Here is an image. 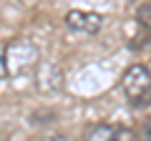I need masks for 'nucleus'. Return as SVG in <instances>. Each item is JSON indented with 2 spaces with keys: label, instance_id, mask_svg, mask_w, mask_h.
<instances>
[{
  "label": "nucleus",
  "instance_id": "nucleus-1",
  "mask_svg": "<svg viewBox=\"0 0 151 141\" xmlns=\"http://www.w3.org/2000/svg\"><path fill=\"white\" fill-rule=\"evenodd\" d=\"M121 88H124L126 98L134 106H149V91H151V73L149 65L144 63H134L126 68L124 78H121Z\"/></svg>",
  "mask_w": 151,
  "mask_h": 141
},
{
  "label": "nucleus",
  "instance_id": "nucleus-2",
  "mask_svg": "<svg viewBox=\"0 0 151 141\" xmlns=\"http://www.w3.org/2000/svg\"><path fill=\"white\" fill-rule=\"evenodd\" d=\"M65 25L70 30L81 33V35H96L103 28V18L98 13H91V10H70L65 15Z\"/></svg>",
  "mask_w": 151,
  "mask_h": 141
},
{
  "label": "nucleus",
  "instance_id": "nucleus-3",
  "mask_svg": "<svg viewBox=\"0 0 151 141\" xmlns=\"http://www.w3.org/2000/svg\"><path fill=\"white\" fill-rule=\"evenodd\" d=\"M60 78H63L60 68L55 63H50V60H45V63L40 65V70H38V86L45 88V91H55V88L60 86Z\"/></svg>",
  "mask_w": 151,
  "mask_h": 141
},
{
  "label": "nucleus",
  "instance_id": "nucleus-4",
  "mask_svg": "<svg viewBox=\"0 0 151 141\" xmlns=\"http://www.w3.org/2000/svg\"><path fill=\"white\" fill-rule=\"evenodd\" d=\"M111 131H113V126H106V124H98V126H93L91 131H88V136H86V141H108V136H111Z\"/></svg>",
  "mask_w": 151,
  "mask_h": 141
},
{
  "label": "nucleus",
  "instance_id": "nucleus-5",
  "mask_svg": "<svg viewBox=\"0 0 151 141\" xmlns=\"http://www.w3.org/2000/svg\"><path fill=\"white\" fill-rule=\"evenodd\" d=\"M108 141H134V134L129 129H113L111 136H108Z\"/></svg>",
  "mask_w": 151,
  "mask_h": 141
},
{
  "label": "nucleus",
  "instance_id": "nucleus-6",
  "mask_svg": "<svg viewBox=\"0 0 151 141\" xmlns=\"http://www.w3.org/2000/svg\"><path fill=\"white\" fill-rule=\"evenodd\" d=\"M10 70H8V58H5V45H0V78H5Z\"/></svg>",
  "mask_w": 151,
  "mask_h": 141
},
{
  "label": "nucleus",
  "instance_id": "nucleus-7",
  "mask_svg": "<svg viewBox=\"0 0 151 141\" xmlns=\"http://www.w3.org/2000/svg\"><path fill=\"white\" fill-rule=\"evenodd\" d=\"M139 23L144 25V30H149V3H144L139 10Z\"/></svg>",
  "mask_w": 151,
  "mask_h": 141
},
{
  "label": "nucleus",
  "instance_id": "nucleus-8",
  "mask_svg": "<svg viewBox=\"0 0 151 141\" xmlns=\"http://www.w3.org/2000/svg\"><path fill=\"white\" fill-rule=\"evenodd\" d=\"M38 141H68V139L60 136V134H50V136H43V139H38Z\"/></svg>",
  "mask_w": 151,
  "mask_h": 141
}]
</instances>
